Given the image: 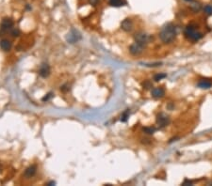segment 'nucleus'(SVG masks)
I'll list each match as a JSON object with an SVG mask.
<instances>
[{
    "label": "nucleus",
    "mask_w": 212,
    "mask_h": 186,
    "mask_svg": "<svg viewBox=\"0 0 212 186\" xmlns=\"http://www.w3.org/2000/svg\"><path fill=\"white\" fill-rule=\"evenodd\" d=\"M159 38L164 43L173 42L176 38V28H175L174 25L167 24L165 26H163L160 33H159Z\"/></svg>",
    "instance_id": "obj_1"
},
{
    "label": "nucleus",
    "mask_w": 212,
    "mask_h": 186,
    "mask_svg": "<svg viewBox=\"0 0 212 186\" xmlns=\"http://www.w3.org/2000/svg\"><path fill=\"white\" fill-rule=\"evenodd\" d=\"M185 37L191 41H198L203 38V33L200 32L197 28V26L194 24H190L185 29Z\"/></svg>",
    "instance_id": "obj_2"
},
{
    "label": "nucleus",
    "mask_w": 212,
    "mask_h": 186,
    "mask_svg": "<svg viewBox=\"0 0 212 186\" xmlns=\"http://www.w3.org/2000/svg\"><path fill=\"white\" fill-rule=\"evenodd\" d=\"M134 39H135V42H137L138 44L142 45V47L145 46L147 43L149 42V39H150L149 36H148L147 34L142 33V32H139V33L135 34Z\"/></svg>",
    "instance_id": "obj_3"
},
{
    "label": "nucleus",
    "mask_w": 212,
    "mask_h": 186,
    "mask_svg": "<svg viewBox=\"0 0 212 186\" xmlns=\"http://www.w3.org/2000/svg\"><path fill=\"white\" fill-rule=\"evenodd\" d=\"M169 122H170L169 117L166 116V115L163 113L159 114L157 118V123L158 124V126L160 128H163V127H165V126H167L169 124Z\"/></svg>",
    "instance_id": "obj_4"
},
{
    "label": "nucleus",
    "mask_w": 212,
    "mask_h": 186,
    "mask_svg": "<svg viewBox=\"0 0 212 186\" xmlns=\"http://www.w3.org/2000/svg\"><path fill=\"white\" fill-rule=\"evenodd\" d=\"M13 26V22L10 18H5V19L2 20V22H1L2 30H4V31L9 30Z\"/></svg>",
    "instance_id": "obj_5"
},
{
    "label": "nucleus",
    "mask_w": 212,
    "mask_h": 186,
    "mask_svg": "<svg viewBox=\"0 0 212 186\" xmlns=\"http://www.w3.org/2000/svg\"><path fill=\"white\" fill-rule=\"evenodd\" d=\"M142 48L143 47L142 45L138 44L137 42H135L134 44H132L129 48V51L132 55H134V56H137V55L141 54L142 52Z\"/></svg>",
    "instance_id": "obj_6"
},
{
    "label": "nucleus",
    "mask_w": 212,
    "mask_h": 186,
    "mask_svg": "<svg viewBox=\"0 0 212 186\" xmlns=\"http://www.w3.org/2000/svg\"><path fill=\"white\" fill-rule=\"evenodd\" d=\"M164 95H165V90L162 88H155L152 89V96L155 99L162 98Z\"/></svg>",
    "instance_id": "obj_7"
},
{
    "label": "nucleus",
    "mask_w": 212,
    "mask_h": 186,
    "mask_svg": "<svg viewBox=\"0 0 212 186\" xmlns=\"http://www.w3.org/2000/svg\"><path fill=\"white\" fill-rule=\"evenodd\" d=\"M50 73V68L48 64H46V63H43L41 65V68H40V75H41L42 77H47Z\"/></svg>",
    "instance_id": "obj_8"
},
{
    "label": "nucleus",
    "mask_w": 212,
    "mask_h": 186,
    "mask_svg": "<svg viewBox=\"0 0 212 186\" xmlns=\"http://www.w3.org/2000/svg\"><path fill=\"white\" fill-rule=\"evenodd\" d=\"M211 86H212V81H210L209 79H201V80L198 82V86L200 89H210Z\"/></svg>",
    "instance_id": "obj_9"
},
{
    "label": "nucleus",
    "mask_w": 212,
    "mask_h": 186,
    "mask_svg": "<svg viewBox=\"0 0 212 186\" xmlns=\"http://www.w3.org/2000/svg\"><path fill=\"white\" fill-rule=\"evenodd\" d=\"M121 27L123 30L128 32V31H131L132 27H133V24H132V21L130 19H125L121 24Z\"/></svg>",
    "instance_id": "obj_10"
},
{
    "label": "nucleus",
    "mask_w": 212,
    "mask_h": 186,
    "mask_svg": "<svg viewBox=\"0 0 212 186\" xmlns=\"http://www.w3.org/2000/svg\"><path fill=\"white\" fill-rule=\"evenodd\" d=\"M36 170H37V167H35V165H31V167H27L25 171V176L27 177V178H31L35 175L36 173Z\"/></svg>",
    "instance_id": "obj_11"
},
{
    "label": "nucleus",
    "mask_w": 212,
    "mask_h": 186,
    "mask_svg": "<svg viewBox=\"0 0 212 186\" xmlns=\"http://www.w3.org/2000/svg\"><path fill=\"white\" fill-rule=\"evenodd\" d=\"M73 33H74V34L70 33V34H69V36H68V38H67V39H68V41L71 42V43H74V42H75V41H77L78 39H79V38H80V36H79L78 33L77 32V31L73 30Z\"/></svg>",
    "instance_id": "obj_12"
},
{
    "label": "nucleus",
    "mask_w": 212,
    "mask_h": 186,
    "mask_svg": "<svg viewBox=\"0 0 212 186\" xmlns=\"http://www.w3.org/2000/svg\"><path fill=\"white\" fill-rule=\"evenodd\" d=\"M0 47L4 51H9L11 48V43L8 39H3V41H0Z\"/></svg>",
    "instance_id": "obj_13"
},
{
    "label": "nucleus",
    "mask_w": 212,
    "mask_h": 186,
    "mask_svg": "<svg viewBox=\"0 0 212 186\" xmlns=\"http://www.w3.org/2000/svg\"><path fill=\"white\" fill-rule=\"evenodd\" d=\"M109 5L118 8L125 5V2H123V0H109Z\"/></svg>",
    "instance_id": "obj_14"
},
{
    "label": "nucleus",
    "mask_w": 212,
    "mask_h": 186,
    "mask_svg": "<svg viewBox=\"0 0 212 186\" xmlns=\"http://www.w3.org/2000/svg\"><path fill=\"white\" fill-rule=\"evenodd\" d=\"M128 118H129V110L127 109L126 111L123 113L122 117H121V120L123 122H126V121H127V120H128Z\"/></svg>",
    "instance_id": "obj_15"
},
{
    "label": "nucleus",
    "mask_w": 212,
    "mask_h": 186,
    "mask_svg": "<svg viewBox=\"0 0 212 186\" xmlns=\"http://www.w3.org/2000/svg\"><path fill=\"white\" fill-rule=\"evenodd\" d=\"M204 11L207 14V15H211L212 14V6L210 5H206L204 8Z\"/></svg>",
    "instance_id": "obj_16"
},
{
    "label": "nucleus",
    "mask_w": 212,
    "mask_h": 186,
    "mask_svg": "<svg viewBox=\"0 0 212 186\" xmlns=\"http://www.w3.org/2000/svg\"><path fill=\"white\" fill-rule=\"evenodd\" d=\"M167 76V75L165 74V73H158V74H157V75H155V77H154V79H155V81H159V80H161V79H163V78H165Z\"/></svg>",
    "instance_id": "obj_17"
},
{
    "label": "nucleus",
    "mask_w": 212,
    "mask_h": 186,
    "mask_svg": "<svg viewBox=\"0 0 212 186\" xmlns=\"http://www.w3.org/2000/svg\"><path fill=\"white\" fill-rule=\"evenodd\" d=\"M156 129L155 128H152V127H146L143 129V132H145L146 133H149V134H153L155 133Z\"/></svg>",
    "instance_id": "obj_18"
},
{
    "label": "nucleus",
    "mask_w": 212,
    "mask_h": 186,
    "mask_svg": "<svg viewBox=\"0 0 212 186\" xmlns=\"http://www.w3.org/2000/svg\"><path fill=\"white\" fill-rule=\"evenodd\" d=\"M191 8L195 10V11H198L200 10V8H201V6H200V4L197 3V2H194L192 5H191Z\"/></svg>",
    "instance_id": "obj_19"
},
{
    "label": "nucleus",
    "mask_w": 212,
    "mask_h": 186,
    "mask_svg": "<svg viewBox=\"0 0 212 186\" xmlns=\"http://www.w3.org/2000/svg\"><path fill=\"white\" fill-rule=\"evenodd\" d=\"M142 86H144L146 89H148L152 88V83L150 81H145L144 83H142Z\"/></svg>",
    "instance_id": "obj_20"
},
{
    "label": "nucleus",
    "mask_w": 212,
    "mask_h": 186,
    "mask_svg": "<svg viewBox=\"0 0 212 186\" xmlns=\"http://www.w3.org/2000/svg\"><path fill=\"white\" fill-rule=\"evenodd\" d=\"M51 97H52V93H48V94L46 95V96H45V97L43 98V102H46V101H48V100H49V99H50Z\"/></svg>",
    "instance_id": "obj_21"
},
{
    "label": "nucleus",
    "mask_w": 212,
    "mask_h": 186,
    "mask_svg": "<svg viewBox=\"0 0 212 186\" xmlns=\"http://www.w3.org/2000/svg\"><path fill=\"white\" fill-rule=\"evenodd\" d=\"M11 34H13V36L17 37V36H19V35H20V31H19L18 29H14V30H13V32H11Z\"/></svg>",
    "instance_id": "obj_22"
},
{
    "label": "nucleus",
    "mask_w": 212,
    "mask_h": 186,
    "mask_svg": "<svg viewBox=\"0 0 212 186\" xmlns=\"http://www.w3.org/2000/svg\"><path fill=\"white\" fill-rule=\"evenodd\" d=\"M89 2H90V4H91V5L95 6L99 3V0H89Z\"/></svg>",
    "instance_id": "obj_23"
},
{
    "label": "nucleus",
    "mask_w": 212,
    "mask_h": 186,
    "mask_svg": "<svg viewBox=\"0 0 212 186\" xmlns=\"http://www.w3.org/2000/svg\"><path fill=\"white\" fill-rule=\"evenodd\" d=\"M55 184H56L55 181H50V183H47V185H55Z\"/></svg>",
    "instance_id": "obj_24"
},
{
    "label": "nucleus",
    "mask_w": 212,
    "mask_h": 186,
    "mask_svg": "<svg viewBox=\"0 0 212 186\" xmlns=\"http://www.w3.org/2000/svg\"><path fill=\"white\" fill-rule=\"evenodd\" d=\"M185 1H189L190 2V1H192V0H185Z\"/></svg>",
    "instance_id": "obj_25"
}]
</instances>
